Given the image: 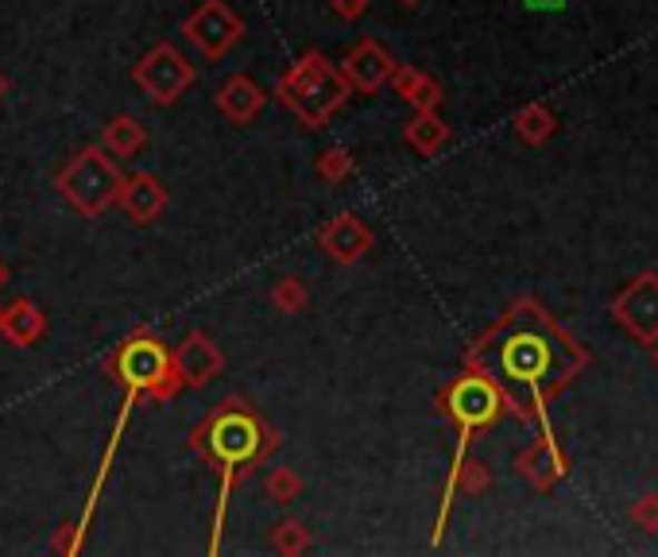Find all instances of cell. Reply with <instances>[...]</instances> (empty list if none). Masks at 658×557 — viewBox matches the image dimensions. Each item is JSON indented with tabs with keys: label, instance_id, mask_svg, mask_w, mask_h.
I'll list each match as a JSON object with an SVG mask.
<instances>
[{
	"label": "cell",
	"instance_id": "6da1fadb",
	"mask_svg": "<svg viewBox=\"0 0 658 557\" xmlns=\"http://www.w3.org/2000/svg\"><path fill=\"white\" fill-rule=\"evenodd\" d=\"M465 368L481 371L503 395L511 418L542 426L554 395H562L589 368V352L539 298H515L469 345Z\"/></svg>",
	"mask_w": 658,
	"mask_h": 557
},
{
	"label": "cell",
	"instance_id": "7a4b0ae2",
	"mask_svg": "<svg viewBox=\"0 0 658 557\" xmlns=\"http://www.w3.org/2000/svg\"><path fill=\"white\" fill-rule=\"evenodd\" d=\"M279 446V434L248 407L245 399H225L209 410L206 422L190 434V449H198L209 465L222 473L225 491L252 468H259Z\"/></svg>",
	"mask_w": 658,
	"mask_h": 557
},
{
	"label": "cell",
	"instance_id": "3957f363",
	"mask_svg": "<svg viewBox=\"0 0 658 557\" xmlns=\"http://www.w3.org/2000/svg\"><path fill=\"white\" fill-rule=\"evenodd\" d=\"M348 97H353V82L322 51H303L295 67L275 82V101L295 112L298 125L306 128H326Z\"/></svg>",
	"mask_w": 658,
	"mask_h": 557
},
{
	"label": "cell",
	"instance_id": "277c9868",
	"mask_svg": "<svg viewBox=\"0 0 658 557\" xmlns=\"http://www.w3.org/2000/svg\"><path fill=\"white\" fill-rule=\"evenodd\" d=\"M55 190L70 201L82 217H101L105 209H112L120 201V190H125V175L112 163V156L94 143V148H82L78 156H70L67 163L55 175Z\"/></svg>",
	"mask_w": 658,
	"mask_h": 557
},
{
	"label": "cell",
	"instance_id": "5b68a950",
	"mask_svg": "<svg viewBox=\"0 0 658 557\" xmlns=\"http://www.w3.org/2000/svg\"><path fill=\"white\" fill-rule=\"evenodd\" d=\"M105 371H109L117 384H125L128 391H140L156 402H167L170 395H178V387H183V379L175 376V352H170L159 337H148V334L128 337V341L109 357Z\"/></svg>",
	"mask_w": 658,
	"mask_h": 557
},
{
	"label": "cell",
	"instance_id": "8992f818",
	"mask_svg": "<svg viewBox=\"0 0 658 557\" xmlns=\"http://www.w3.org/2000/svg\"><path fill=\"white\" fill-rule=\"evenodd\" d=\"M438 410H442L445 418L453 422V430H458L461 438V449L458 457H465L469 441L477 438L481 430H492L495 422H500L503 415H508V402H503V395L495 391L489 379L481 376V371H469L458 379H450V384L438 391Z\"/></svg>",
	"mask_w": 658,
	"mask_h": 557
},
{
	"label": "cell",
	"instance_id": "52a82bcc",
	"mask_svg": "<svg viewBox=\"0 0 658 557\" xmlns=\"http://www.w3.org/2000/svg\"><path fill=\"white\" fill-rule=\"evenodd\" d=\"M132 82L156 105H175L194 86V67L175 43H156L132 67Z\"/></svg>",
	"mask_w": 658,
	"mask_h": 557
},
{
	"label": "cell",
	"instance_id": "ba28073f",
	"mask_svg": "<svg viewBox=\"0 0 658 557\" xmlns=\"http://www.w3.org/2000/svg\"><path fill=\"white\" fill-rule=\"evenodd\" d=\"M183 36L190 39V47H198L202 59L217 62L240 43L245 20H240L225 0H202V4L183 20Z\"/></svg>",
	"mask_w": 658,
	"mask_h": 557
},
{
	"label": "cell",
	"instance_id": "9c48e42d",
	"mask_svg": "<svg viewBox=\"0 0 658 557\" xmlns=\"http://www.w3.org/2000/svg\"><path fill=\"white\" fill-rule=\"evenodd\" d=\"M612 318L631 334L639 345L655 349L658 345V276L655 271H639L620 295L612 298Z\"/></svg>",
	"mask_w": 658,
	"mask_h": 557
},
{
	"label": "cell",
	"instance_id": "30bf717a",
	"mask_svg": "<svg viewBox=\"0 0 658 557\" xmlns=\"http://www.w3.org/2000/svg\"><path fill=\"white\" fill-rule=\"evenodd\" d=\"M225 371V352L209 341L206 334H186L183 341L175 345V376L183 379V387L198 391V387H209L217 376Z\"/></svg>",
	"mask_w": 658,
	"mask_h": 557
},
{
	"label": "cell",
	"instance_id": "8fae6325",
	"mask_svg": "<svg viewBox=\"0 0 658 557\" xmlns=\"http://www.w3.org/2000/svg\"><path fill=\"white\" fill-rule=\"evenodd\" d=\"M314 240H318V248L333 263H345L348 268V263H361L364 256H369V248L376 237H372V229L356 213H337L330 225H322Z\"/></svg>",
	"mask_w": 658,
	"mask_h": 557
},
{
	"label": "cell",
	"instance_id": "7c38bea8",
	"mask_svg": "<svg viewBox=\"0 0 658 557\" xmlns=\"http://www.w3.org/2000/svg\"><path fill=\"white\" fill-rule=\"evenodd\" d=\"M400 62L376 43V39H361L345 59V78L353 82L356 93H380L384 86H392V74Z\"/></svg>",
	"mask_w": 658,
	"mask_h": 557
},
{
	"label": "cell",
	"instance_id": "4fadbf2b",
	"mask_svg": "<svg viewBox=\"0 0 658 557\" xmlns=\"http://www.w3.org/2000/svg\"><path fill=\"white\" fill-rule=\"evenodd\" d=\"M515 468H519V476H523V480L531 484L534 491H550L558 480H566L570 461H566V454L554 446V438L542 430L539 441H531V446H527L523 454L515 457Z\"/></svg>",
	"mask_w": 658,
	"mask_h": 557
},
{
	"label": "cell",
	"instance_id": "5bb4252c",
	"mask_svg": "<svg viewBox=\"0 0 658 557\" xmlns=\"http://www.w3.org/2000/svg\"><path fill=\"white\" fill-rule=\"evenodd\" d=\"M117 206L125 209V213L132 217L136 225H151V221H159V217H164L167 190H164V182H159L156 175L140 171V175H132V179H125V190H120Z\"/></svg>",
	"mask_w": 658,
	"mask_h": 557
},
{
	"label": "cell",
	"instance_id": "9a60e30c",
	"mask_svg": "<svg viewBox=\"0 0 658 557\" xmlns=\"http://www.w3.org/2000/svg\"><path fill=\"white\" fill-rule=\"evenodd\" d=\"M43 334H47V314L31 298H12L8 306H0V337L8 345L31 349Z\"/></svg>",
	"mask_w": 658,
	"mask_h": 557
},
{
	"label": "cell",
	"instance_id": "2e32d148",
	"mask_svg": "<svg viewBox=\"0 0 658 557\" xmlns=\"http://www.w3.org/2000/svg\"><path fill=\"white\" fill-rule=\"evenodd\" d=\"M267 97L252 82L248 74H233L229 82L217 90V112H222L229 125H252V120L264 112Z\"/></svg>",
	"mask_w": 658,
	"mask_h": 557
},
{
	"label": "cell",
	"instance_id": "e0dca14e",
	"mask_svg": "<svg viewBox=\"0 0 658 557\" xmlns=\"http://www.w3.org/2000/svg\"><path fill=\"white\" fill-rule=\"evenodd\" d=\"M392 90L407 105H414V112H438V105H442V86L430 74H422L419 67H395Z\"/></svg>",
	"mask_w": 658,
	"mask_h": 557
},
{
	"label": "cell",
	"instance_id": "ac0fdd59",
	"mask_svg": "<svg viewBox=\"0 0 658 557\" xmlns=\"http://www.w3.org/2000/svg\"><path fill=\"white\" fill-rule=\"evenodd\" d=\"M403 140H407L422 159H434L438 151L450 143V128H445V120L438 117V112H414L407 120V128H403Z\"/></svg>",
	"mask_w": 658,
	"mask_h": 557
},
{
	"label": "cell",
	"instance_id": "d6986e66",
	"mask_svg": "<svg viewBox=\"0 0 658 557\" xmlns=\"http://www.w3.org/2000/svg\"><path fill=\"white\" fill-rule=\"evenodd\" d=\"M148 143V132L136 117H112L109 125L101 128V148L117 159H128Z\"/></svg>",
	"mask_w": 658,
	"mask_h": 557
},
{
	"label": "cell",
	"instance_id": "ffe728a7",
	"mask_svg": "<svg viewBox=\"0 0 658 557\" xmlns=\"http://www.w3.org/2000/svg\"><path fill=\"white\" fill-rule=\"evenodd\" d=\"M511 128H515V136L527 143V148H542V143H547L550 136L558 132V120H554V112H550L547 105L534 101V105H527V109L515 112Z\"/></svg>",
	"mask_w": 658,
	"mask_h": 557
},
{
	"label": "cell",
	"instance_id": "44dd1931",
	"mask_svg": "<svg viewBox=\"0 0 658 557\" xmlns=\"http://www.w3.org/2000/svg\"><path fill=\"white\" fill-rule=\"evenodd\" d=\"M492 488V468L484 461H465L458 457L453 461V476H450V496L453 491H469V496H484Z\"/></svg>",
	"mask_w": 658,
	"mask_h": 557
},
{
	"label": "cell",
	"instance_id": "7402d4cb",
	"mask_svg": "<svg viewBox=\"0 0 658 557\" xmlns=\"http://www.w3.org/2000/svg\"><path fill=\"white\" fill-rule=\"evenodd\" d=\"M272 550L283 557H298L311 550V530H306L303 519H283L272 527Z\"/></svg>",
	"mask_w": 658,
	"mask_h": 557
},
{
	"label": "cell",
	"instance_id": "603a6c76",
	"mask_svg": "<svg viewBox=\"0 0 658 557\" xmlns=\"http://www.w3.org/2000/svg\"><path fill=\"white\" fill-rule=\"evenodd\" d=\"M267 298H272V306L279 314H303L306 302H311V290H306L303 279L283 276V279L272 282V295H267Z\"/></svg>",
	"mask_w": 658,
	"mask_h": 557
},
{
	"label": "cell",
	"instance_id": "cb8c5ba5",
	"mask_svg": "<svg viewBox=\"0 0 658 557\" xmlns=\"http://www.w3.org/2000/svg\"><path fill=\"white\" fill-rule=\"evenodd\" d=\"M264 491L272 504H295L298 496H303V476L295 473V468H272L264 480Z\"/></svg>",
	"mask_w": 658,
	"mask_h": 557
},
{
	"label": "cell",
	"instance_id": "d4e9b609",
	"mask_svg": "<svg viewBox=\"0 0 658 557\" xmlns=\"http://www.w3.org/2000/svg\"><path fill=\"white\" fill-rule=\"evenodd\" d=\"M314 175H318L322 182H330V186L345 182L348 175H353V156H348L345 148H326L318 159H314Z\"/></svg>",
	"mask_w": 658,
	"mask_h": 557
},
{
	"label": "cell",
	"instance_id": "484cf974",
	"mask_svg": "<svg viewBox=\"0 0 658 557\" xmlns=\"http://www.w3.org/2000/svg\"><path fill=\"white\" fill-rule=\"evenodd\" d=\"M631 523L639 530H658V496H639L631 507Z\"/></svg>",
	"mask_w": 658,
	"mask_h": 557
},
{
	"label": "cell",
	"instance_id": "4316f807",
	"mask_svg": "<svg viewBox=\"0 0 658 557\" xmlns=\"http://www.w3.org/2000/svg\"><path fill=\"white\" fill-rule=\"evenodd\" d=\"M333 12L341 16V20H361L364 12H369V0H333Z\"/></svg>",
	"mask_w": 658,
	"mask_h": 557
},
{
	"label": "cell",
	"instance_id": "83f0119b",
	"mask_svg": "<svg viewBox=\"0 0 658 557\" xmlns=\"http://www.w3.org/2000/svg\"><path fill=\"white\" fill-rule=\"evenodd\" d=\"M534 8H562V0H531Z\"/></svg>",
	"mask_w": 658,
	"mask_h": 557
},
{
	"label": "cell",
	"instance_id": "f1b7e54d",
	"mask_svg": "<svg viewBox=\"0 0 658 557\" xmlns=\"http://www.w3.org/2000/svg\"><path fill=\"white\" fill-rule=\"evenodd\" d=\"M4 282H8V263L0 260V287H4Z\"/></svg>",
	"mask_w": 658,
	"mask_h": 557
},
{
	"label": "cell",
	"instance_id": "f546056e",
	"mask_svg": "<svg viewBox=\"0 0 658 557\" xmlns=\"http://www.w3.org/2000/svg\"><path fill=\"white\" fill-rule=\"evenodd\" d=\"M8 86H12V82H8V74H0V97L8 93Z\"/></svg>",
	"mask_w": 658,
	"mask_h": 557
},
{
	"label": "cell",
	"instance_id": "4dcf8cb0",
	"mask_svg": "<svg viewBox=\"0 0 658 557\" xmlns=\"http://www.w3.org/2000/svg\"><path fill=\"white\" fill-rule=\"evenodd\" d=\"M400 4H407V8H414V4H422V0H400Z\"/></svg>",
	"mask_w": 658,
	"mask_h": 557
},
{
	"label": "cell",
	"instance_id": "1f68e13d",
	"mask_svg": "<svg viewBox=\"0 0 658 557\" xmlns=\"http://www.w3.org/2000/svg\"><path fill=\"white\" fill-rule=\"evenodd\" d=\"M651 352H655V368H658V345H655V349H651Z\"/></svg>",
	"mask_w": 658,
	"mask_h": 557
}]
</instances>
